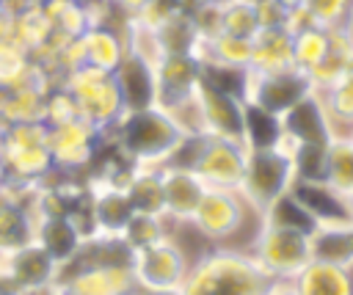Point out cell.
<instances>
[{"instance_id": "cell-1", "label": "cell", "mask_w": 353, "mask_h": 295, "mask_svg": "<svg viewBox=\"0 0 353 295\" xmlns=\"http://www.w3.org/2000/svg\"><path fill=\"white\" fill-rule=\"evenodd\" d=\"M279 284L251 254L215 248L199 256L179 284V295H270Z\"/></svg>"}, {"instance_id": "cell-2", "label": "cell", "mask_w": 353, "mask_h": 295, "mask_svg": "<svg viewBox=\"0 0 353 295\" xmlns=\"http://www.w3.org/2000/svg\"><path fill=\"white\" fill-rule=\"evenodd\" d=\"M185 132L188 127L174 113L152 105L141 110H124L105 138H110L116 152L132 165H163Z\"/></svg>"}, {"instance_id": "cell-3", "label": "cell", "mask_w": 353, "mask_h": 295, "mask_svg": "<svg viewBox=\"0 0 353 295\" xmlns=\"http://www.w3.org/2000/svg\"><path fill=\"white\" fill-rule=\"evenodd\" d=\"M61 85L72 94V99L77 105V116L85 119L88 124H94L99 132H108L124 113L113 72L83 63V66L61 74Z\"/></svg>"}, {"instance_id": "cell-4", "label": "cell", "mask_w": 353, "mask_h": 295, "mask_svg": "<svg viewBox=\"0 0 353 295\" xmlns=\"http://www.w3.org/2000/svg\"><path fill=\"white\" fill-rule=\"evenodd\" d=\"M0 154L17 182H44L55 171L44 121L0 124Z\"/></svg>"}, {"instance_id": "cell-5", "label": "cell", "mask_w": 353, "mask_h": 295, "mask_svg": "<svg viewBox=\"0 0 353 295\" xmlns=\"http://www.w3.org/2000/svg\"><path fill=\"white\" fill-rule=\"evenodd\" d=\"M292 182H295V165H292L290 146L248 149L245 171H243L237 193L251 210L262 212L268 204L284 196L292 187Z\"/></svg>"}, {"instance_id": "cell-6", "label": "cell", "mask_w": 353, "mask_h": 295, "mask_svg": "<svg viewBox=\"0 0 353 295\" xmlns=\"http://www.w3.org/2000/svg\"><path fill=\"white\" fill-rule=\"evenodd\" d=\"M251 256L273 278L292 281L312 262L309 234L295 232V229H281V226L262 223L259 232H256V237H254Z\"/></svg>"}, {"instance_id": "cell-7", "label": "cell", "mask_w": 353, "mask_h": 295, "mask_svg": "<svg viewBox=\"0 0 353 295\" xmlns=\"http://www.w3.org/2000/svg\"><path fill=\"white\" fill-rule=\"evenodd\" d=\"M201 83V61L196 55H160L154 61L157 105L174 113L179 121L193 110V96Z\"/></svg>"}, {"instance_id": "cell-8", "label": "cell", "mask_w": 353, "mask_h": 295, "mask_svg": "<svg viewBox=\"0 0 353 295\" xmlns=\"http://www.w3.org/2000/svg\"><path fill=\"white\" fill-rule=\"evenodd\" d=\"M102 141L105 132H99L94 124H88L80 116L47 127V146L58 174H77L85 165H91L94 157L99 154Z\"/></svg>"}, {"instance_id": "cell-9", "label": "cell", "mask_w": 353, "mask_h": 295, "mask_svg": "<svg viewBox=\"0 0 353 295\" xmlns=\"http://www.w3.org/2000/svg\"><path fill=\"white\" fill-rule=\"evenodd\" d=\"M55 295H138V281L132 267L124 265H85V267H58Z\"/></svg>"}, {"instance_id": "cell-10", "label": "cell", "mask_w": 353, "mask_h": 295, "mask_svg": "<svg viewBox=\"0 0 353 295\" xmlns=\"http://www.w3.org/2000/svg\"><path fill=\"white\" fill-rule=\"evenodd\" d=\"M314 85L306 72L287 66L276 72H251L248 69V83H245V102H254L281 119L298 99L312 94Z\"/></svg>"}, {"instance_id": "cell-11", "label": "cell", "mask_w": 353, "mask_h": 295, "mask_svg": "<svg viewBox=\"0 0 353 295\" xmlns=\"http://www.w3.org/2000/svg\"><path fill=\"white\" fill-rule=\"evenodd\" d=\"M196 124L201 132L243 143V99L201 80L193 96Z\"/></svg>"}, {"instance_id": "cell-12", "label": "cell", "mask_w": 353, "mask_h": 295, "mask_svg": "<svg viewBox=\"0 0 353 295\" xmlns=\"http://www.w3.org/2000/svg\"><path fill=\"white\" fill-rule=\"evenodd\" d=\"M185 273H188L185 251L168 237L143 251H135L132 276L138 281V289H149V292L179 289V284L185 281Z\"/></svg>"}, {"instance_id": "cell-13", "label": "cell", "mask_w": 353, "mask_h": 295, "mask_svg": "<svg viewBox=\"0 0 353 295\" xmlns=\"http://www.w3.org/2000/svg\"><path fill=\"white\" fill-rule=\"evenodd\" d=\"M245 154H248V149L240 141L207 135L204 146H201V152L193 163V171L199 174V179L207 187L237 190L240 179H243V171H245Z\"/></svg>"}, {"instance_id": "cell-14", "label": "cell", "mask_w": 353, "mask_h": 295, "mask_svg": "<svg viewBox=\"0 0 353 295\" xmlns=\"http://www.w3.org/2000/svg\"><path fill=\"white\" fill-rule=\"evenodd\" d=\"M243 218H245V201L237 190L207 187L190 223L210 240H226L243 226Z\"/></svg>"}, {"instance_id": "cell-15", "label": "cell", "mask_w": 353, "mask_h": 295, "mask_svg": "<svg viewBox=\"0 0 353 295\" xmlns=\"http://www.w3.org/2000/svg\"><path fill=\"white\" fill-rule=\"evenodd\" d=\"M281 130H284L287 146H295V143L328 146V141L336 135V127H334V121H331V116H328L317 91L306 94L287 113H281Z\"/></svg>"}, {"instance_id": "cell-16", "label": "cell", "mask_w": 353, "mask_h": 295, "mask_svg": "<svg viewBox=\"0 0 353 295\" xmlns=\"http://www.w3.org/2000/svg\"><path fill=\"white\" fill-rule=\"evenodd\" d=\"M0 270L8 276L11 287L19 292H36V289H47L55 284L58 276V262L33 240L30 245L6 254Z\"/></svg>"}, {"instance_id": "cell-17", "label": "cell", "mask_w": 353, "mask_h": 295, "mask_svg": "<svg viewBox=\"0 0 353 295\" xmlns=\"http://www.w3.org/2000/svg\"><path fill=\"white\" fill-rule=\"evenodd\" d=\"M113 80L121 96L124 110H141L157 105V85H154V63L132 50L124 52L121 63L113 69Z\"/></svg>"}, {"instance_id": "cell-18", "label": "cell", "mask_w": 353, "mask_h": 295, "mask_svg": "<svg viewBox=\"0 0 353 295\" xmlns=\"http://www.w3.org/2000/svg\"><path fill=\"white\" fill-rule=\"evenodd\" d=\"M88 210H91L94 232L105 237H121L124 226L135 215L132 201L124 193V187H116L110 182H99L88 187Z\"/></svg>"}, {"instance_id": "cell-19", "label": "cell", "mask_w": 353, "mask_h": 295, "mask_svg": "<svg viewBox=\"0 0 353 295\" xmlns=\"http://www.w3.org/2000/svg\"><path fill=\"white\" fill-rule=\"evenodd\" d=\"M163 168V215L171 221H190L201 196L207 193V185L199 179L196 171L188 168Z\"/></svg>"}, {"instance_id": "cell-20", "label": "cell", "mask_w": 353, "mask_h": 295, "mask_svg": "<svg viewBox=\"0 0 353 295\" xmlns=\"http://www.w3.org/2000/svg\"><path fill=\"white\" fill-rule=\"evenodd\" d=\"M290 193L303 204V210L317 221V226H331V223H350L353 212L345 201L342 193L328 187L325 182H303L295 179Z\"/></svg>"}, {"instance_id": "cell-21", "label": "cell", "mask_w": 353, "mask_h": 295, "mask_svg": "<svg viewBox=\"0 0 353 295\" xmlns=\"http://www.w3.org/2000/svg\"><path fill=\"white\" fill-rule=\"evenodd\" d=\"M154 30L160 55H196L201 44V33L196 30V22L190 17V8H171L163 19L149 25Z\"/></svg>"}, {"instance_id": "cell-22", "label": "cell", "mask_w": 353, "mask_h": 295, "mask_svg": "<svg viewBox=\"0 0 353 295\" xmlns=\"http://www.w3.org/2000/svg\"><path fill=\"white\" fill-rule=\"evenodd\" d=\"M80 50H83V63L105 69V72H113L121 63L124 52H127L124 30H116L113 25L97 19L80 36Z\"/></svg>"}, {"instance_id": "cell-23", "label": "cell", "mask_w": 353, "mask_h": 295, "mask_svg": "<svg viewBox=\"0 0 353 295\" xmlns=\"http://www.w3.org/2000/svg\"><path fill=\"white\" fill-rule=\"evenodd\" d=\"M83 240L85 237L72 215H41L36 221V243L58 262V267L74 259Z\"/></svg>"}, {"instance_id": "cell-24", "label": "cell", "mask_w": 353, "mask_h": 295, "mask_svg": "<svg viewBox=\"0 0 353 295\" xmlns=\"http://www.w3.org/2000/svg\"><path fill=\"white\" fill-rule=\"evenodd\" d=\"M292 66V33L284 25L262 28L251 39V72H276Z\"/></svg>"}, {"instance_id": "cell-25", "label": "cell", "mask_w": 353, "mask_h": 295, "mask_svg": "<svg viewBox=\"0 0 353 295\" xmlns=\"http://www.w3.org/2000/svg\"><path fill=\"white\" fill-rule=\"evenodd\" d=\"M309 251L314 262L353 267V226L350 223H331L317 226L309 237Z\"/></svg>"}, {"instance_id": "cell-26", "label": "cell", "mask_w": 353, "mask_h": 295, "mask_svg": "<svg viewBox=\"0 0 353 295\" xmlns=\"http://www.w3.org/2000/svg\"><path fill=\"white\" fill-rule=\"evenodd\" d=\"M292 287L301 295H353V276L347 267H336V265L312 259L292 278Z\"/></svg>"}, {"instance_id": "cell-27", "label": "cell", "mask_w": 353, "mask_h": 295, "mask_svg": "<svg viewBox=\"0 0 353 295\" xmlns=\"http://www.w3.org/2000/svg\"><path fill=\"white\" fill-rule=\"evenodd\" d=\"M243 146L245 149L287 146L281 119L254 102H243Z\"/></svg>"}, {"instance_id": "cell-28", "label": "cell", "mask_w": 353, "mask_h": 295, "mask_svg": "<svg viewBox=\"0 0 353 295\" xmlns=\"http://www.w3.org/2000/svg\"><path fill=\"white\" fill-rule=\"evenodd\" d=\"M124 193L135 212L163 215V168L160 165H132Z\"/></svg>"}, {"instance_id": "cell-29", "label": "cell", "mask_w": 353, "mask_h": 295, "mask_svg": "<svg viewBox=\"0 0 353 295\" xmlns=\"http://www.w3.org/2000/svg\"><path fill=\"white\" fill-rule=\"evenodd\" d=\"M331 47V30L320 25H303L292 30V66L301 72H312Z\"/></svg>"}, {"instance_id": "cell-30", "label": "cell", "mask_w": 353, "mask_h": 295, "mask_svg": "<svg viewBox=\"0 0 353 295\" xmlns=\"http://www.w3.org/2000/svg\"><path fill=\"white\" fill-rule=\"evenodd\" d=\"M325 185L347 196L353 190V141L347 135H334L325 146Z\"/></svg>"}, {"instance_id": "cell-31", "label": "cell", "mask_w": 353, "mask_h": 295, "mask_svg": "<svg viewBox=\"0 0 353 295\" xmlns=\"http://www.w3.org/2000/svg\"><path fill=\"white\" fill-rule=\"evenodd\" d=\"M262 223H270V226H281V229H295V232H303L312 237V232L317 229V221L303 210V204L287 190L284 196H279L273 204H268L262 212H259Z\"/></svg>"}, {"instance_id": "cell-32", "label": "cell", "mask_w": 353, "mask_h": 295, "mask_svg": "<svg viewBox=\"0 0 353 295\" xmlns=\"http://www.w3.org/2000/svg\"><path fill=\"white\" fill-rule=\"evenodd\" d=\"M259 30H262V22L254 0H232L221 6V33L254 39Z\"/></svg>"}, {"instance_id": "cell-33", "label": "cell", "mask_w": 353, "mask_h": 295, "mask_svg": "<svg viewBox=\"0 0 353 295\" xmlns=\"http://www.w3.org/2000/svg\"><path fill=\"white\" fill-rule=\"evenodd\" d=\"M124 243L132 248V251H143L160 240H165V215H149V212H135L130 218V223L124 226L121 232Z\"/></svg>"}, {"instance_id": "cell-34", "label": "cell", "mask_w": 353, "mask_h": 295, "mask_svg": "<svg viewBox=\"0 0 353 295\" xmlns=\"http://www.w3.org/2000/svg\"><path fill=\"white\" fill-rule=\"evenodd\" d=\"M295 179L303 182H325V146L320 143H295L290 146Z\"/></svg>"}, {"instance_id": "cell-35", "label": "cell", "mask_w": 353, "mask_h": 295, "mask_svg": "<svg viewBox=\"0 0 353 295\" xmlns=\"http://www.w3.org/2000/svg\"><path fill=\"white\" fill-rule=\"evenodd\" d=\"M317 94H320V99H323V105H325L334 127L336 124L353 127V83H347V80L339 77L336 83H331L328 88H323Z\"/></svg>"}, {"instance_id": "cell-36", "label": "cell", "mask_w": 353, "mask_h": 295, "mask_svg": "<svg viewBox=\"0 0 353 295\" xmlns=\"http://www.w3.org/2000/svg\"><path fill=\"white\" fill-rule=\"evenodd\" d=\"M303 14L309 17L312 25L320 28H336L350 22L353 14V0H303Z\"/></svg>"}, {"instance_id": "cell-37", "label": "cell", "mask_w": 353, "mask_h": 295, "mask_svg": "<svg viewBox=\"0 0 353 295\" xmlns=\"http://www.w3.org/2000/svg\"><path fill=\"white\" fill-rule=\"evenodd\" d=\"M69 119H77V105H74L72 94L58 80V85H50L47 94H44V116H41V121L47 127H52V124H63Z\"/></svg>"}, {"instance_id": "cell-38", "label": "cell", "mask_w": 353, "mask_h": 295, "mask_svg": "<svg viewBox=\"0 0 353 295\" xmlns=\"http://www.w3.org/2000/svg\"><path fill=\"white\" fill-rule=\"evenodd\" d=\"M108 3H110L116 11H121V14H124V19H127V17H138V14H141L152 0H108Z\"/></svg>"}, {"instance_id": "cell-39", "label": "cell", "mask_w": 353, "mask_h": 295, "mask_svg": "<svg viewBox=\"0 0 353 295\" xmlns=\"http://www.w3.org/2000/svg\"><path fill=\"white\" fill-rule=\"evenodd\" d=\"M270 295H301V292L292 287V281H279V284L270 289Z\"/></svg>"}, {"instance_id": "cell-40", "label": "cell", "mask_w": 353, "mask_h": 295, "mask_svg": "<svg viewBox=\"0 0 353 295\" xmlns=\"http://www.w3.org/2000/svg\"><path fill=\"white\" fill-rule=\"evenodd\" d=\"M284 14H292V11H298L301 6H303V0H273Z\"/></svg>"}, {"instance_id": "cell-41", "label": "cell", "mask_w": 353, "mask_h": 295, "mask_svg": "<svg viewBox=\"0 0 353 295\" xmlns=\"http://www.w3.org/2000/svg\"><path fill=\"white\" fill-rule=\"evenodd\" d=\"M8 182H11V174H8V165H6V160H3V154H0V190H3Z\"/></svg>"}, {"instance_id": "cell-42", "label": "cell", "mask_w": 353, "mask_h": 295, "mask_svg": "<svg viewBox=\"0 0 353 295\" xmlns=\"http://www.w3.org/2000/svg\"><path fill=\"white\" fill-rule=\"evenodd\" d=\"M342 80L353 83V52H350V58H347V63H345V69H342Z\"/></svg>"}, {"instance_id": "cell-43", "label": "cell", "mask_w": 353, "mask_h": 295, "mask_svg": "<svg viewBox=\"0 0 353 295\" xmlns=\"http://www.w3.org/2000/svg\"><path fill=\"white\" fill-rule=\"evenodd\" d=\"M226 3H232V0H190V6H226Z\"/></svg>"}, {"instance_id": "cell-44", "label": "cell", "mask_w": 353, "mask_h": 295, "mask_svg": "<svg viewBox=\"0 0 353 295\" xmlns=\"http://www.w3.org/2000/svg\"><path fill=\"white\" fill-rule=\"evenodd\" d=\"M0 3H3V6H11V3H17V6H14V14H17L22 6H28V3H36V0H0Z\"/></svg>"}, {"instance_id": "cell-45", "label": "cell", "mask_w": 353, "mask_h": 295, "mask_svg": "<svg viewBox=\"0 0 353 295\" xmlns=\"http://www.w3.org/2000/svg\"><path fill=\"white\" fill-rule=\"evenodd\" d=\"M28 295H55V292H52V287H47V289H36V292H28Z\"/></svg>"}, {"instance_id": "cell-46", "label": "cell", "mask_w": 353, "mask_h": 295, "mask_svg": "<svg viewBox=\"0 0 353 295\" xmlns=\"http://www.w3.org/2000/svg\"><path fill=\"white\" fill-rule=\"evenodd\" d=\"M345 201H347V207H350V212H353V190L345 196Z\"/></svg>"}, {"instance_id": "cell-47", "label": "cell", "mask_w": 353, "mask_h": 295, "mask_svg": "<svg viewBox=\"0 0 353 295\" xmlns=\"http://www.w3.org/2000/svg\"><path fill=\"white\" fill-rule=\"evenodd\" d=\"M0 295H28V292H19V289H6V292H0Z\"/></svg>"}, {"instance_id": "cell-48", "label": "cell", "mask_w": 353, "mask_h": 295, "mask_svg": "<svg viewBox=\"0 0 353 295\" xmlns=\"http://www.w3.org/2000/svg\"><path fill=\"white\" fill-rule=\"evenodd\" d=\"M347 138H350V141H353V127H347Z\"/></svg>"}, {"instance_id": "cell-49", "label": "cell", "mask_w": 353, "mask_h": 295, "mask_svg": "<svg viewBox=\"0 0 353 295\" xmlns=\"http://www.w3.org/2000/svg\"><path fill=\"white\" fill-rule=\"evenodd\" d=\"M0 265H3V251H0Z\"/></svg>"}, {"instance_id": "cell-50", "label": "cell", "mask_w": 353, "mask_h": 295, "mask_svg": "<svg viewBox=\"0 0 353 295\" xmlns=\"http://www.w3.org/2000/svg\"><path fill=\"white\" fill-rule=\"evenodd\" d=\"M350 226H353V221H350Z\"/></svg>"}]
</instances>
